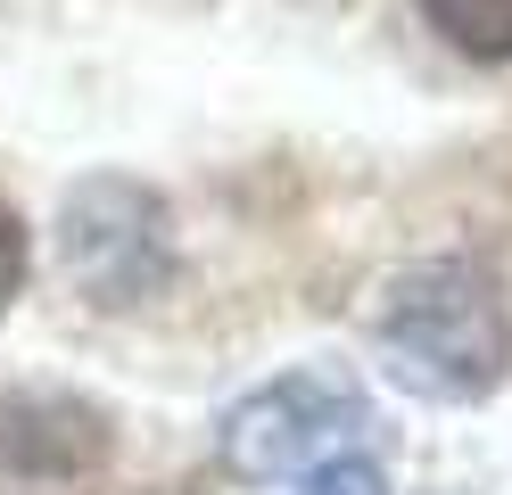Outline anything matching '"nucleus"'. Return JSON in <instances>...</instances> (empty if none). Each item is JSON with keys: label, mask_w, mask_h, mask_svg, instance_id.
Instances as JSON below:
<instances>
[{"label": "nucleus", "mask_w": 512, "mask_h": 495, "mask_svg": "<svg viewBox=\"0 0 512 495\" xmlns=\"http://www.w3.org/2000/svg\"><path fill=\"white\" fill-rule=\"evenodd\" d=\"M67 273L91 306H141L174 273V223L157 207V190L124 174H91L67 198Z\"/></svg>", "instance_id": "obj_3"}, {"label": "nucleus", "mask_w": 512, "mask_h": 495, "mask_svg": "<svg viewBox=\"0 0 512 495\" xmlns=\"http://www.w3.org/2000/svg\"><path fill=\"white\" fill-rule=\"evenodd\" d=\"M306 495H389V479H380V462L364 454H331L306 471Z\"/></svg>", "instance_id": "obj_5"}, {"label": "nucleus", "mask_w": 512, "mask_h": 495, "mask_svg": "<svg viewBox=\"0 0 512 495\" xmlns=\"http://www.w3.org/2000/svg\"><path fill=\"white\" fill-rule=\"evenodd\" d=\"M422 17L471 58H512V0H422Z\"/></svg>", "instance_id": "obj_4"}, {"label": "nucleus", "mask_w": 512, "mask_h": 495, "mask_svg": "<svg viewBox=\"0 0 512 495\" xmlns=\"http://www.w3.org/2000/svg\"><path fill=\"white\" fill-rule=\"evenodd\" d=\"M372 339L397 388L430 396V405H479L512 363V314L488 264L422 256L380 289Z\"/></svg>", "instance_id": "obj_1"}, {"label": "nucleus", "mask_w": 512, "mask_h": 495, "mask_svg": "<svg viewBox=\"0 0 512 495\" xmlns=\"http://www.w3.org/2000/svg\"><path fill=\"white\" fill-rule=\"evenodd\" d=\"M364 429V396L347 372H323V363H298L265 388H248L215 429V454L232 479H290L314 471V462L347 454V438Z\"/></svg>", "instance_id": "obj_2"}, {"label": "nucleus", "mask_w": 512, "mask_h": 495, "mask_svg": "<svg viewBox=\"0 0 512 495\" xmlns=\"http://www.w3.org/2000/svg\"><path fill=\"white\" fill-rule=\"evenodd\" d=\"M17 289H25V223H17L9 198H0V314H9Z\"/></svg>", "instance_id": "obj_6"}]
</instances>
